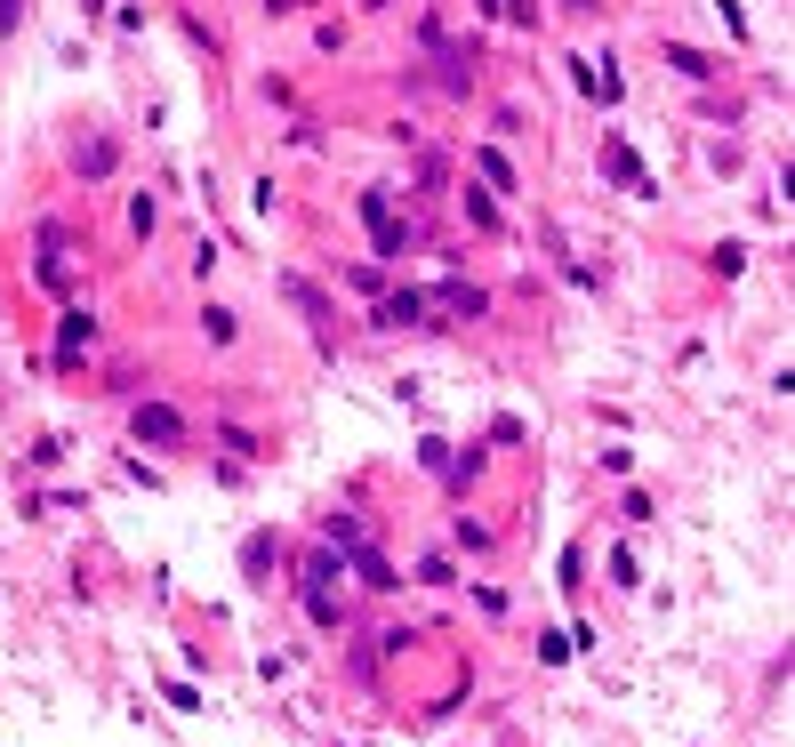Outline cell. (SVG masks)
<instances>
[{"mask_svg": "<svg viewBox=\"0 0 795 747\" xmlns=\"http://www.w3.org/2000/svg\"><path fill=\"white\" fill-rule=\"evenodd\" d=\"M442 306H450V314H482V290H458V282H450V290H442Z\"/></svg>", "mask_w": 795, "mask_h": 747, "instance_id": "obj_3", "label": "cell"}, {"mask_svg": "<svg viewBox=\"0 0 795 747\" xmlns=\"http://www.w3.org/2000/svg\"><path fill=\"white\" fill-rule=\"evenodd\" d=\"M418 314H426V306H418V298H410V290H402V298H386V306H378V322H386V330H402V322H418Z\"/></svg>", "mask_w": 795, "mask_h": 747, "instance_id": "obj_2", "label": "cell"}, {"mask_svg": "<svg viewBox=\"0 0 795 747\" xmlns=\"http://www.w3.org/2000/svg\"><path fill=\"white\" fill-rule=\"evenodd\" d=\"M265 9H274V17H290V9H306V0H265Z\"/></svg>", "mask_w": 795, "mask_h": 747, "instance_id": "obj_5", "label": "cell"}, {"mask_svg": "<svg viewBox=\"0 0 795 747\" xmlns=\"http://www.w3.org/2000/svg\"><path fill=\"white\" fill-rule=\"evenodd\" d=\"M137 442H185V418L153 402V410H137Z\"/></svg>", "mask_w": 795, "mask_h": 747, "instance_id": "obj_1", "label": "cell"}, {"mask_svg": "<svg viewBox=\"0 0 795 747\" xmlns=\"http://www.w3.org/2000/svg\"><path fill=\"white\" fill-rule=\"evenodd\" d=\"M89 338H97V322H89V314H65V354H73V346H89Z\"/></svg>", "mask_w": 795, "mask_h": 747, "instance_id": "obj_4", "label": "cell"}]
</instances>
